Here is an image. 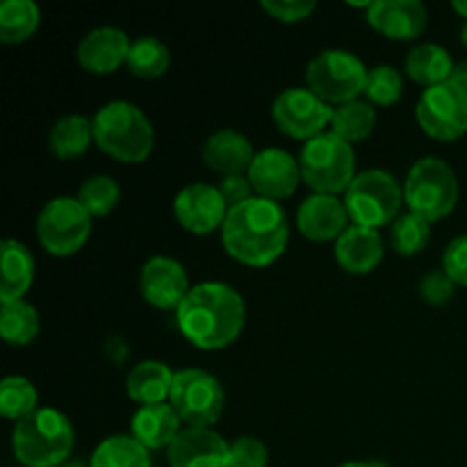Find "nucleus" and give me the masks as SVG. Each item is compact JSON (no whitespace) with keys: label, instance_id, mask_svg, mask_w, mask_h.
I'll use <instances>...</instances> for the list:
<instances>
[{"label":"nucleus","instance_id":"1","mask_svg":"<svg viewBox=\"0 0 467 467\" xmlns=\"http://www.w3.org/2000/svg\"><path fill=\"white\" fill-rule=\"evenodd\" d=\"M182 336L203 351L223 349L237 340L246 322V306L228 283L205 281L192 287L176 308Z\"/></svg>","mask_w":467,"mask_h":467},{"label":"nucleus","instance_id":"2","mask_svg":"<svg viewBox=\"0 0 467 467\" xmlns=\"http://www.w3.org/2000/svg\"><path fill=\"white\" fill-rule=\"evenodd\" d=\"M290 242V222L276 201L254 196L228 210L222 244L231 258L249 267H267L281 258Z\"/></svg>","mask_w":467,"mask_h":467},{"label":"nucleus","instance_id":"3","mask_svg":"<svg viewBox=\"0 0 467 467\" xmlns=\"http://www.w3.org/2000/svg\"><path fill=\"white\" fill-rule=\"evenodd\" d=\"M73 445V424L55 409H36L14 424L12 450L18 463L26 467H62Z\"/></svg>","mask_w":467,"mask_h":467},{"label":"nucleus","instance_id":"4","mask_svg":"<svg viewBox=\"0 0 467 467\" xmlns=\"http://www.w3.org/2000/svg\"><path fill=\"white\" fill-rule=\"evenodd\" d=\"M94 141L103 153L119 162H144L155 146L149 117L128 100H109L91 119Z\"/></svg>","mask_w":467,"mask_h":467},{"label":"nucleus","instance_id":"5","mask_svg":"<svg viewBox=\"0 0 467 467\" xmlns=\"http://www.w3.org/2000/svg\"><path fill=\"white\" fill-rule=\"evenodd\" d=\"M301 181L313 187L315 194H333L349 190L356 173L354 146L336 132H322L301 146Z\"/></svg>","mask_w":467,"mask_h":467},{"label":"nucleus","instance_id":"6","mask_svg":"<svg viewBox=\"0 0 467 467\" xmlns=\"http://www.w3.org/2000/svg\"><path fill=\"white\" fill-rule=\"evenodd\" d=\"M404 203L409 205V213L431 223L441 222L459 203L456 171L436 155L420 158L406 176Z\"/></svg>","mask_w":467,"mask_h":467},{"label":"nucleus","instance_id":"7","mask_svg":"<svg viewBox=\"0 0 467 467\" xmlns=\"http://www.w3.org/2000/svg\"><path fill=\"white\" fill-rule=\"evenodd\" d=\"M401 203H404V190L400 181L383 169H365L345 192V205L351 223L377 228V231L400 217Z\"/></svg>","mask_w":467,"mask_h":467},{"label":"nucleus","instance_id":"8","mask_svg":"<svg viewBox=\"0 0 467 467\" xmlns=\"http://www.w3.org/2000/svg\"><path fill=\"white\" fill-rule=\"evenodd\" d=\"M368 73L369 68H365L358 55L342 48H328L310 59L306 68V82L308 89L328 105H342L365 94Z\"/></svg>","mask_w":467,"mask_h":467},{"label":"nucleus","instance_id":"9","mask_svg":"<svg viewBox=\"0 0 467 467\" xmlns=\"http://www.w3.org/2000/svg\"><path fill=\"white\" fill-rule=\"evenodd\" d=\"M36 235L48 254L67 258L89 240L91 214L73 196H55L36 217Z\"/></svg>","mask_w":467,"mask_h":467},{"label":"nucleus","instance_id":"10","mask_svg":"<svg viewBox=\"0 0 467 467\" xmlns=\"http://www.w3.org/2000/svg\"><path fill=\"white\" fill-rule=\"evenodd\" d=\"M223 401H226V395H223L222 383L205 369H181L173 377L169 404L187 427H213L222 418Z\"/></svg>","mask_w":467,"mask_h":467},{"label":"nucleus","instance_id":"11","mask_svg":"<svg viewBox=\"0 0 467 467\" xmlns=\"http://www.w3.org/2000/svg\"><path fill=\"white\" fill-rule=\"evenodd\" d=\"M415 119L433 140H459L467 132V91L450 80L429 87L420 96Z\"/></svg>","mask_w":467,"mask_h":467},{"label":"nucleus","instance_id":"12","mask_svg":"<svg viewBox=\"0 0 467 467\" xmlns=\"http://www.w3.org/2000/svg\"><path fill=\"white\" fill-rule=\"evenodd\" d=\"M272 117L287 137L308 141L327 132L324 128L331 126L333 108L308 87H290L276 96Z\"/></svg>","mask_w":467,"mask_h":467},{"label":"nucleus","instance_id":"13","mask_svg":"<svg viewBox=\"0 0 467 467\" xmlns=\"http://www.w3.org/2000/svg\"><path fill=\"white\" fill-rule=\"evenodd\" d=\"M251 187H254L255 196H263L269 201H283L290 199L296 192L301 182V169L299 160L285 149H276V146H267V149L258 150L251 162L249 171H246Z\"/></svg>","mask_w":467,"mask_h":467},{"label":"nucleus","instance_id":"14","mask_svg":"<svg viewBox=\"0 0 467 467\" xmlns=\"http://www.w3.org/2000/svg\"><path fill=\"white\" fill-rule=\"evenodd\" d=\"M173 214L185 231L208 235L223 226L228 217V205L219 187L208 185V182H192L176 194Z\"/></svg>","mask_w":467,"mask_h":467},{"label":"nucleus","instance_id":"15","mask_svg":"<svg viewBox=\"0 0 467 467\" xmlns=\"http://www.w3.org/2000/svg\"><path fill=\"white\" fill-rule=\"evenodd\" d=\"M192 287L185 267L171 255H153L141 267L140 292L155 308H178Z\"/></svg>","mask_w":467,"mask_h":467},{"label":"nucleus","instance_id":"16","mask_svg":"<svg viewBox=\"0 0 467 467\" xmlns=\"http://www.w3.org/2000/svg\"><path fill=\"white\" fill-rule=\"evenodd\" d=\"M171 467H231V442L213 429L187 427L167 447Z\"/></svg>","mask_w":467,"mask_h":467},{"label":"nucleus","instance_id":"17","mask_svg":"<svg viewBox=\"0 0 467 467\" xmlns=\"http://www.w3.org/2000/svg\"><path fill=\"white\" fill-rule=\"evenodd\" d=\"M368 21L388 39L413 41L427 30L429 12L420 0H374Z\"/></svg>","mask_w":467,"mask_h":467},{"label":"nucleus","instance_id":"18","mask_svg":"<svg viewBox=\"0 0 467 467\" xmlns=\"http://www.w3.org/2000/svg\"><path fill=\"white\" fill-rule=\"evenodd\" d=\"M349 222L345 201L333 194L308 196L296 210V226L313 242L337 240L349 228Z\"/></svg>","mask_w":467,"mask_h":467},{"label":"nucleus","instance_id":"19","mask_svg":"<svg viewBox=\"0 0 467 467\" xmlns=\"http://www.w3.org/2000/svg\"><path fill=\"white\" fill-rule=\"evenodd\" d=\"M130 44L132 41L121 27H94L78 44V62L91 73H112L126 64Z\"/></svg>","mask_w":467,"mask_h":467},{"label":"nucleus","instance_id":"20","mask_svg":"<svg viewBox=\"0 0 467 467\" xmlns=\"http://www.w3.org/2000/svg\"><path fill=\"white\" fill-rule=\"evenodd\" d=\"M201 155H203V162L213 171L222 173L226 178L249 171L251 162L255 158V150L249 137L237 130H231V128H223V130L213 132L205 140Z\"/></svg>","mask_w":467,"mask_h":467},{"label":"nucleus","instance_id":"21","mask_svg":"<svg viewBox=\"0 0 467 467\" xmlns=\"http://www.w3.org/2000/svg\"><path fill=\"white\" fill-rule=\"evenodd\" d=\"M336 258L345 272L369 274L383 260L381 233L351 223L336 240Z\"/></svg>","mask_w":467,"mask_h":467},{"label":"nucleus","instance_id":"22","mask_svg":"<svg viewBox=\"0 0 467 467\" xmlns=\"http://www.w3.org/2000/svg\"><path fill=\"white\" fill-rule=\"evenodd\" d=\"M182 420L173 410L171 404H153V406H140L135 415H132L130 436L140 441L146 450H162L176 441Z\"/></svg>","mask_w":467,"mask_h":467},{"label":"nucleus","instance_id":"23","mask_svg":"<svg viewBox=\"0 0 467 467\" xmlns=\"http://www.w3.org/2000/svg\"><path fill=\"white\" fill-rule=\"evenodd\" d=\"M173 377H176V372H171L167 363L141 360V363H137L128 372L126 392L140 406L164 404V401H169V395H171Z\"/></svg>","mask_w":467,"mask_h":467},{"label":"nucleus","instance_id":"24","mask_svg":"<svg viewBox=\"0 0 467 467\" xmlns=\"http://www.w3.org/2000/svg\"><path fill=\"white\" fill-rule=\"evenodd\" d=\"M0 260H3V285H0V304L7 301H21L23 295L30 290L35 281V258L30 249L18 240H3L0 246Z\"/></svg>","mask_w":467,"mask_h":467},{"label":"nucleus","instance_id":"25","mask_svg":"<svg viewBox=\"0 0 467 467\" xmlns=\"http://www.w3.org/2000/svg\"><path fill=\"white\" fill-rule=\"evenodd\" d=\"M454 59H451L450 50L442 48V46L433 44V41H424L418 44L415 48H410V53L406 55V73L413 82L418 85L429 87L441 85V82L450 80L451 71H454Z\"/></svg>","mask_w":467,"mask_h":467},{"label":"nucleus","instance_id":"26","mask_svg":"<svg viewBox=\"0 0 467 467\" xmlns=\"http://www.w3.org/2000/svg\"><path fill=\"white\" fill-rule=\"evenodd\" d=\"M94 140V123L85 114H67L57 119L48 132L50 153L62 160L80 158Z\"/></svg>","mask_w":467,"mask_h":467},{"label":"nucleus","instance_id":"27","mask_svg":"<svg viewBox=\"0 0 467 467\" xmlns=\"http://www.w3.org/2000/svg\"><path fill=\"white\" fill-rule=\"evenodd\" d=\"M89 467H153L149 450L132 436H109L99 442L91 454Z\"/></svg>","mask_w":467,"mask_h":467},{"label":"nucleus","instance_id":"28","mask_svg":"<svg viewBox=\"0 0 467 467\" xmlns=\"http://www.w3.org/2000/svg\"><path fill=\"white\" fill-rule=\"evenodd\" d=\"M374 126H377V109L369 100L356 99L333 108L331 132H336L349 144L363 141L365 137L372 135Z\"/></svg>","mask_w":467,"mask_h":467},{"label":"nucleus","instance_id":"29","mask_svg":"<svg viewBox=\"0 0 467 467\" xmlns=\"http://www.w3.org/2000/svg\"><path fill=\"white\" fill-rule=\"evenodd\" d=\"M41 9L32 0H5L0 5V41L23 44L36 32Z\"/></svg>","mask_w":467,"mask_h":467},{"label":"nucleus","instance_id":"30","mask_svg":"<svg viewBox=\"0 0 467 467\" xmlns=\"http://www.w3.org/2000/svg\"><path fill=\"white\" fill-rule=\"evenodd\" d=\"M169 64H171V55H169L164 41H160L158 36H140L130 44L126 67L130 68L132 76L155 80V78H162L167 73Z\"/></svg>","mask_w":467,"mask_h":467},{"label":"nucleus","instance_id":"31","mask_svg":"<svg viewBox=\"0 0 467 467\" xmlns=\"http://www.w3.org/2000/svg\"><path fill=\"white\" fill-rule=\"evenodd\" d=\"M39 313L27 301H7L0 310V333L9 345H30L39 336Z\"/></svg>","mask_w":467,"mask_h":467},{"label":"nucleus","instance_id":"32","mask_svg":"<svg viewBox=\"0 0 467 467\" xmlns=\"http://www.w3.org/2000/svg\"><path fill=\"white\" fill-rule=\"evenodd\" d=\"M39 392L26 377H5L0 383V413L7 420H23L36 410Z\"/></svg>","mask_w":467,"mask_h":467},{"label":"nucleus","instance_id":"33","mask_svg":"<svg viewBox=\"0 0 467 467\" xmlns=\"http://www.w3.org/2000/svg\"><path fill=\"white\" fill-rule=\"evenodd\" d=\"M431 240V222L415 213H404L392 222L390 242L400 255H415L427 249Z\"/></svg>","mask_w":467,"mask_h":467},{"label":"nucleus","instance_id":"34","mask_svg":"<svg viewBox=\"0 0 467 467\" xmlns=\"http://www.w3.org/2000/svg\"><path fill=\"white\" fill-rule=\"evenodd\" d=\"M82 203V208L91 214V217H105L117 208L119 199H121V190H119L117 181L112 176H91L82 182L80 192L76 196Z\"/></svg>","mask_w":467,"mask_h":467},{"label":"nucleus","instance_id":"35","mask_svg":"<svg viewBox=\"0 0 467 467\" xmlns=\"http://www.w3.org/2000/svg\"><path fill=\"white\" fill-rule=\"evenodd\" d=\"M404 94V78L400 68L390 64H379L369 68L368 85H365V96L372 105H392Z\"/></svg>","mask_w":467,"mask_h":467},{"label":"nucleus","instance_id":"36","mask_svg":"<svg viewBox=\"0 0 467 467\" xmlns=\"http://www.w3.org/2000/svg\"><path fill=\"white\" fill-rule=\"evenodd\" d=\"M269 451L260 438L240 436L231 442V467H267Z\"/></svg>","mask_w":467,"mask_h":467},{"label":"nucleus","instance_id":"37","mask_svg":"<svg viewBox=\"0 0 467 467\" xmlns=\"http://www.w3.org/2000/svg\"><path fill=\"white\" fill-rule=\"evenodd\" d=\"M454 292L456 283L451 281V276L445 269H431L420 281V295H422L424 301H429L433 306H442L447 301H451Z\"/></svg>","mask_w":467,"mask_h":467},{"label":"nucleus","instance_id":"38","mask_svg":"<svg viewBox=\"0 0 467 467\" xmlns=\"http://www.w3.org/2000/svg\"><path fill=\"white\" fill-rule=\"evenodd\" d=\"M315 0H263V9L281 23H299L315 12Z\"/></svg>","mask_w":467,"mask_h":467},{"label":"nucleus","instance_id":"39","mask_svg":"<svg viewBox=\"0 0 467 467\" xmlns=\"http://www.w3.org/2000/svg\"><path fill=\"white\" fill-rule=\"evenodd\" d=\"M442 269L451 276L456 285L467 287V235H459L447 244L442 254Z\"/></svg>","mask_w":467,"mask_h":467},{"label":"nucleus","instance_id":"40","mask_svg":"<svg viewBox=\"0 0 467 467\" xmlns=\"http://www.w3.org/2000/svg\"><path fill=\"white\" fill-rule=\"evenodd\" d=\"M219 192H222L228 210L237 208V205L246 203V201H251L255 196L246 173H240V176H226L222 182H219Z\"/></svg>","mask_w":467,"mask_h":467},{"label":"nucleus","instance_id":"41","mask_svg":"<svg viewBox=\"0 0 467 467\" xmlns=\"http://www.w3.org/2000/svg\"><path fill=\"white\" fill-rule=\"evenodd\" d=\"M450 82H454V85H459L461 89L467 91V59L454 64V71H451Z\"/></svg>","mask_w":467,"mask_h":467},{"label":"nucleus","instance_id":"42","mask_svg":"<svg viewBox=\"0 0 467 467\" xmlns=\"http://www.w3.org/2000/svg\"><path fill=\"white\" fill-rule=\"evenodd\" d=\"M340 467H388V465L381 463V461H368V463H363V461H351V463H345Z\"/></svg>","mask_w":467,"mask_h":467},{"label":"nucleus","instance_id":"43","mask_svg":"<svg viewBox=\"0 0 467 467\" xmlns=\"http://www.w3.org/2000/svg\"><path fill=\"white\" fill-rule=\"evenodd\" d=\"M451 7H454V12L461 14V16L467 21V0H454V3H451Z\"/></svg>","mask_w":467,"mask_h":467},{"label":"nucleus","instance_id":"44","mask_svg":"<svg viewBox=\"0 0 467 467\" xmlns=\"http://www.w3.org/2000/svg\"><path fill=\"white\" fill-rule=\"evenodd\" d=\"M62 467H87V465L82 463V461H67Z\"/></svg>","mask_w":467,"mask_h":467},{"label":"nucleus","instance_id":"45","mask_svg":"<svg viewBox=\"0 0 467 467\" xmlns=\"http://www.w3.org/2000/svg\"><path fill=\"white\" fill-rule=\"evenodd\" d=\"M461 41L467 46V21L463 23V27H461Z\"/></svg>","mask_w":467,"mask_h":467}]
</instances>
